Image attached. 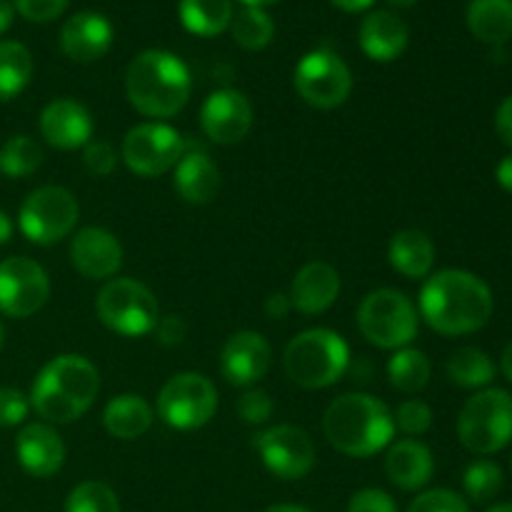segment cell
<instances>
[{
	"label": "cell",
	"instance_id": "1",
	"mask_svg": "<svg viewBox=\"0 0 512 512\" xmlns=\"http://www.w3.org/2000/svg\"><path fill=\"white\" fill-rule=\"evenodd\" d=\"M493 293L468 270H440L420 290V315L440 335H468L488 325Z\"/></svg>",
	"mask_w": 512,
	"mask_h": 512
},
{
	"label": "cell",
	"instance_id": "2",
	"mask_svg": "<svg viewBox=\"0 0 512 512\" xmlns=\"http://www.w3.org/2000/svg\"><path fill=\"white\" fill-rule=\"evenodd\" d=\"M98 390V370L90 360L80 355H60L38 373L30 390V405L48 423L65 425L88 413Z\"/></svg>",
	"mask_w": 512,
	"mask_h": 512
},
{
	"label": "cell",
	"instance_id": "3",
	"mask_svg": "<svg viewBox=\"0 0 512 512\" xmlns=\"http://www.w3.org/2000/svg\"><path fill=\"white\" fill-rule=\"evenodd\" d=\"M393 413L383 400L365 393L335 398L323 415V433L335 450L350 458H370L393 440Z\"/></svg>",
	"mask_w": 512,
	"mask_h": 512
},
{
	"label": "cell",
	"instance_id": "4",
	"mask_svg": "<svg viewBox=\"0 0 512 512\" xmlns=\"http://www.w3.org/2000/svg\"><path fill=\"white\" fill-rule=\"evenodd\" d=\"M188 65L168 50H145L125 73L130 105L148 118H173L190 100Z\"/></svg>",
	"mask_w": 512,
	"mask_h": 512
},
{
	"label": "cell",
	"instance_id": "5",
	"mask_svg": "<svg viewBox=\"0 0 512 512\" xmlns=\"http://www.w3.org/2000/svg\"><path fill=\"white\" fill-rule=\"evenodd\" d=\"M350 365L348 343L328 328H313L288 343L283 368L295 385L308 390L338 383Z\"/></svg>",
	"mask_w": 512,
	"mask_h": 512
},
{
	"label": "cell",
	"instance_id": "6",
	"mask_svg": "<svg viewBox=\"0 0 512 512\" xmlns=\"http://www.w3.org/2000/svg\"><path fill=\"white\" fill-rule=\"evenodd\" d=\"M460 443L475 455L500 453L512 440V395L488 388L463 405L458 418Z\"/></svg>",
	"mask_w": 512,
	"mask_h": 512
},
{
	"label": "cell",
	"instance_id": "7",
	"mask_svg": "<svg viewBox=\"0 0 512 512\" xmlns=\"http://www.w3.org/2000/svg\"><path fill=\"white\" fill-rule=\"evenodd\" d=\"M418 310L400 290H373L358 308V328L383 350L408 348L418 335Z\"/></svg>",
	"mask_w": 512,
	"mask_h": 512
},
{
	"label": "cell",
	"instance_id": "8",
	"mask_svg": "<svg viewBox=\"0 0 512 512\" xmlns=\"http://www.w3.org/2000/svg\"><path fill=\"white\" fill-rule=\"evenodd\" d=\"M95 310L105 328L113 333L138 338L153 333L158 325V300L138 280H110L95 300Z\"/></svg>",
	"mask_w": 512,
	"mask_h": 512
},
{
	"label": "cell",
	"instance_id": "9",
	"mask_svg": "<svg viewBox=\"0 0 512 512\" xmlns=\"http://www.w3.org/2000/svg\"><path fill=\"white\" fill-rule=\"evenodd\" d=\"M78 215V200L70 190L60 185H43L23 200L18 223L30 243L53 245L73 233Z\"/></svg>",
	"mask_w": 512,
	"mask_h": 512
},
{
	"label": "cell",
	"instance_id": "10",
	"mask_svg": "<svg viewBox=\"0 0 512 512\" xmlns=\"http://www.w3.org/2000/svg\"><path fill=\"white\" fill-rule=\"evenodd\" d=\"M218 410V390L205 375L180 373L163 385L158 395V415L175 430H198Z\"/></svg>",
	"mask_w": 512,
	"mask_h": 512
},
{
	"label": "cell",
	"instance_id": "11",
	"mask_svg": "<svg viewBox=\"0 0 512 512\" xmlns=\"http://www.w3.org/2000/svg\"><path fill=\"white\" fill-rule=\"evenodd\" d=\"M293 83L305 103L320 110H330L348 100L350 90H353V75L338 53L320 48L300 58Z\"/></svg>",
	"mask_w": 512,
	"mask_h": 512
},
{
	"label": "cell",
	"instance_id": "12",
	"mask_svg": "<svg viewBox=\"0 0 512 512\" xmlns=\"http://www.w3.org/2000/svg\"><path fill=\"white\" fill-rule=\"evenodd\" d=\"M185 150L183 135L165 123H143L123 138V160L140 178H158L178 165Z\"/></svg>",
	"mask_w": 512,
	"mask_h": 512
},
{
	"label": "cell",
	"instance_id": "13",
	"mask_svg": "<svg viewBox=\"0 0 512 512\" xmlns=\"http://www.w3.org/2000/svg\"><path fill=\"white\" fill-rule=\"evenodd\" d=\"M48 298V273L35 260L15 255L0 263V313L8 318H30Z\"/></svg>",
	"mask_w": 512,
	"mask_h": 512
},
{
	"label": "cell",
	"instance_id": "14",
	"mask_svg": "<svg viewBox=\"0 0 512 512\" xmlns=\"http://www.w3.org/2000/svg\"><path fill=\"white\" fill-rule=\"evenodd\" d=\"M253 445L275 478L300 480L315 468L313 440L295 425H275L263 430Z\"/></svg>",
	"mask_w": 512,
	"mask_h": 512
},
{
	"label": "cell",
	"instance_id": "15",
	"mask_svg": "<svg viewBox=\"0 0 512 512\" xmlns=\"http://www.w3.org/2000/svg\"><path fill=\"white\" fill-rule=\"evenodd\" d=\"M205 135L218 145H235L253 128V105L240 90H215L200 110Z\"/></svg>",
	"mask_w": 512,
	"mask_h": 512
},
{
	"label": "cell",
	"instance_id": "16",
	"mask_svg": "<svg viewBox=\"0 0 512 512\" xmlns=\"http://www.w3.org/2000/svg\"><path fill=\"white\" fill-rule=\"evenodd\" d=\"M270 353L268 340L253 330H243V333L230 335L228 343L223 345L220 353V373L230 385H255L263 380L270 370Z\"/></svg>",
	"mask_w": 512,
	"mask_h": 512
},
{
	"label": "cell",
	"instance_id": "17",
	"mask_svg": "<svg viewBox=\"0 0 512 512\" xmlns=\"http://www.w3.org/2000/svg\"><path fill=\"white\" fill-rule=\"evenodd\" d=\"M70 263L83 278L105 280L123 265V245L110 230L83 228L70 243Z\"/></svg>",
	"mask_w": 512,
	"mask_h": 512
},
{
	"label": "cell",
	"instance_id": "18",
	"mask_svg": "<svg viewBox=\"0 0 512 512\" xmlns=\"http://www.w3.org/2000/svg\"><path fill=\"white\" fill-rule=\"evenodd\" d=\"M40 133L45 143L60 150L85 148L93 135V118L78 100L58 98L40 113Z\"/></svg>",
	"mask_w": 512,
	"mask_h": 512
},
{
	"label": "cell",
	"instance_id": "19",
	"mask_svg": "<svg viewBox=\"0 0 512 512\" xmlns=\"http://www.w3.org/2000/svg\"><path fill=\"white\" fill-rule=\"evenodd\" d=\"M113 45V25L100 13H75L60 30V48L75 63H93Z\"/></svg>",
	"mask_w": 512,
	"mask_h": 512
},
{
	"label": "cell",
	"instance_id": "20",
	"mask_svg": "<svg viewBox=\"0 0 512 512\" xmlns=\"http://www.w3.org/2000/svg\"><path fill=\"white\" fill-rule=\"evenodd\" d=\"M20 468L33 478H50L63 468L65 445L53 428L43 423L25 425L15 440Z\"/></svg>",
	"mask_w": 512,
	"mask_h": 512
},
{
	"label": "cell",
	"instance_id": "21",
	"mask_svg": "<svg viewBox=\"0 0 512 512\" xmlns=\"http://www.w3.org/2000/svg\"><path fill=\"white\" fill-rule=\"evenodd\" d=\"M175 190L185 203L205 205L220 193V170L218 165L210 160L200 145L185 143L183 155H180L178 165H175Z\"/></svg>",
	"mask_w": 512,
	"mask_h": 512
},
{
	"label": "cell",
	"instance_id": "22",
	"mask_svg": "<svg viewBox=\"0 0 512 512\" xmlns=\"http://www.w3.org/2000/svg\"><path fill=\"white\" fill-rule=\"evenodd\" d=\"M340 275L328 263H308L290 285V308L303 315H320L338 300Z\"/></svg>",
	"mask_w": 512,
	"mask_h": 512
},
{
	"label": "cell",
	"instance_id": "23",
	"mask_svg": "<svg viewBox=\"0 0 512 512\" xmlns=\"http://www.w3.org/2000/svg\"><path fill=\"white\" fill-rule=\"evenodd\" d=\"M408 25L393 10H373L368 18L360 23V48L368 58L378 63H388L403 55L408 48Z\"/></svg>",
	"mask_w": 512,
	"mask_h": 512
},
{
	"label": "cell",
	"instance_id": "24",
	"mask_svg": "<svg viewBox=\"0 0 512 512\" xmlns=\"http://www.w3.org/2000/svg\"><path fill=\"white\" fill-rule=\"evenodd\" d=\"M433 455L418 440H400V443L390 445L388 455H385V475L395 488L413 493L428 485L433 478Z\"/></svg>",
	"mask_w": 512,
	"mask_h": 512
},
{
	"label": "cell",
	"instance_id": "25",
	"mask_svg": "<svg viewBox=\"0 0 512 512\" xmlns=\"http://www.w3.org/2000/svg\"><path fill=\"white\" fill-rule=\"evenodd\" d=\"M388 260L403 278H428L435 265V245L423 230H400L388 245Z\"/></svg>",
	"mask_w": 512,
	"mask_h": 512
},
{
	"label": "cell",
	"instance_id": "26",
	"mask_svg": "<svg viewBox=\"0 0 512 512\" xmlns=\"http://www.w3.org/2000/svg\"><path fill=\"white\" fill-rule=\"evenodd\" d=\"M103 425L113 438L135 440L148 433L150 425H153V408L140 395H118L105 405Z\"/></svg>",
	"mask_w": 512,
	"mask_h": 512
},
{
	"label": "cell",
	"instance_id": "27",
	"mask_svg": "<svg viewBox=\"0 0 512 512\" xmlns=\"http://www.w3.org/2000/svg\"><path fill=\"white\" fill-rule=\"evenodd\" d=\"M468 28L480 43L505 45L512 38V0H470Z\"/></svg>",
	"mask_w": 512,
	"mask_h": 512
},
{
	"label": "cell",
	"instance_id": "28",
	"mask_svg": "<svg viewBox=\"0 0 512 512\" xmlns=\"http://www.w3.org/2000/svg\"><path fill=\"white\" fill-rule=\"evenodd\" d=\"M180 20L195 35H220L233 23L230 0H180Z\"/></svg>",
	"mask_w": 512,
	"mask_h": 512
},
{
	"label": "cell",
	"instance_id": "29",
	"mask_svg": "<svg viewBox=\"0 0 512 512\" xmlns=\"http://www.w3.org/2000/svg\"><path fill=\"white\" fill-rule=\"evenodd\" d=\"M33 75V58L28 48L15 40H0V100L23 93Z\"/></svg>",
	"mask_w": 512,
	"mask_h": 512
},
{
	"label": "cell",
	"instance_id": "30",
	"mask_svg": "<svg viewBox=\"0 0 512 512\" xmlns=\"http://www.w3.org/2000/svg\"><path fill=\"white\" fill-rule=\"evenodd\" d=\"M388 380L400 393H420L430 380L428 355L415 348H400L388 363Z\"/></svg>",
	"mask_w": 512,
	"mask_h": 512
},
{
	"label": "cell",
	"instance_id": "31",
	"mask_svg": "<svg viewBox=\"0 0 512 512\" xmlns=\"http://www.w3.org/2000/svg\"><path fill=\"white\" fill-rule=\"evenodd\" d=\"M448 378L460 388H485L493 383L495 365L478 348H460L448 360Z\"/></svg>",
	"mask_w": 512,
	"mask_h": 512
},
{
	"label": "cell",
	"instance_id": "32",
	"mask_svg": "<svg viewBox=\"0 0 512 512\" xmlns=\"http://www.w3.org/2000/svg\"><path fill=\"white\" fill-rule=\"evenodd\" d=\"M43 165V148L28 135H15L0 148V173L8 178H28Z\"/></svg>",
	"mask_w": 512,
	"mask_h": 512
},
{
	"label": "cell",
	"instance_id": "33",
	"mask_svg": "<svg viewBox=\"0 0 512 512\" xmlns=\"http://www.w3.org/2000/svg\"><path fill=\"white\" fill-rule=\"evenodd\" d=\"M230 25H233L235 43L245 50H263L275 35V25L270 15L263 8H255V5H245Z\"/></svg>",
	"mask_w": 512,
	"mask_h": 512
},
{
	"label": "cell",
	"instance_id": "34",
	"mask_svg": "<svg viewBox=\"0 0 512 512\" xmlns=\"http://www.w3.org/2000/svg\"><path fill=\"white\" fill-rule=\"evenodd\" d=\"M65 512H120V500L105 483L85 480L70 490Z\"/></svg>",
	"mask_w": 512,
	"mask_h": 512
},
{
	"label": "cell",
	"instance_id": "35",
	"mask_svg": "<svg viewBox=\"0 0 512 512\" xmlns=\"http://www.w3.org/2000/svg\"><path fill=\"white\" fill-rule=\"evenodd\" d=\"M463 485L470 500L485 503V500H493L503 490V470H500V465L490 463V460H478V463L468 465L463 475Z\"/></svg>",
	"mask_w": 512,
	"mask_h": 512
},
{
	"label": "cell",
	"instance_id": "36",
	"mask_svg": "<svg viewBox=\"0 0 512 512\" xmlns=\"http://www.w3.org/2000/svg\"><path fill=\"white\" fill-rule=\"evenodd\" d=\"M393 423L398 425L400 433L418 438V435L428 433L430 425H433V410L423 400H405L398 408V413H395Z\"/></svg>",
	"mask_w": 512,
	"mask_h": 512
},
{
	"label": "cell",
	"instance_id": "37",
	"mask_svg": "<svg viewBox=\"0 0 512 512\" xmlns=\"http://www.w3.org/2000/svg\"><path fill=\"white\" fill-rule=\"evenodd\" d=\"M408 512H470L468 503H465L463 495L453 493V490L435 488L425 490L418 498L410 503Z\"/></svg>",
	"mask_w": 512,
	"mask_h": 512
},
{
	"label": "cell",
	"instance_id": "38",
	"mask_svg": "<svg viewBox=\"0 0 512 512\" xmlns=\"http://www.w3.org/2000/svg\"><path fill=\"white\" fill-rule=\"evenodd\" d=\"M83 163L90 175L105 178V175L113 173L115 165H118V155H115L113 145L105 143V140H90V143L85 145Z\"/></svg>",
	"mask_w": 512,
	"mask_h": 512
},
{
	"label": "cell",
	"instance_id": "39",
	"mask_svg": "<svg viewBox=\"0 0 512 512\" xmlns=\"http://www.w3.org/2000/svg\"><path fill=\"white\" fill-rule=\"evenodd\" d=\"M238 415L248 425H263L273 415V400H270V395L265 390H248L238 400Z\"/></svg>",
	"mask_w": 512,
	"mask_h": 512
},
{
	"label": "cell",
	"instance_id": "40",
	"mask_svg": "<svg viewBox=\"0 0 512 512\" xmlns=\"http://www.w3.org/2000/svg\"><path fill=\"white\" fill-rule=\"evenodd\" d=\"M30 400L18 388H0V428H13L28 418Z\"/></svg>",
	"mask_w": 512,
	"mask_h": 512
},
{
	"label": "cell",
	"instance_id": "41",
	"mask_svg": "<svg viewBox=\"0 0 512 512\" xmlns=\"http://www.w3.org/2000/svg\"><path fill=\"white\" fill-rule=\"evenodd\" d=\"M68 3L70 0H13V8L30 23H50L63 15Z\"/></svg>",
	"mask_w": 512,
	"mask_h": 512
},
{
	"label": "cell",
	"instance_id": "42",
	"mask_svg": "<svg viewBox=\"0 0 512 512\" xmlns=\"http://www.w3.org/2000/svg\"><path fill=\"white\" fill-rule=\"evenodd\" d=\"M348 512H398V505L385 490L365 488L350 498Z\"/></svg>",
	"mask_w": 512,
	"mask_h": 512
},
{
	"label": "cell",
	"instance_id": "43",
	"mask_svg": "<svg viewBox=\"0 0 512 512\" xmlns=\"http://www.w3.org/2000/svg\"><path fill=\"white\" fill-rule=\"evenodd\" d=\"M185 333H188V325H185V320L180 315H165L155 325V338L165 348H175V345L183 343Z\"/></svg>",
	"mask_w": 512,
	"mask_h": 512
},
{
	"label": "cell",
	"instance_id": "44",
	"mask_svg": "<svg viewBox=\"0 0 512 512\" xmlns=\"http://www.w3.org/2000/svg\"><path fill=\"white\" fill-rule=\"evenodd\" d=\"M495 130H498L500 140L512 148V95L500 103L498 115H495Z\"/></svg>",
	"mask_w": 512,
	"mask_h": 512
},
{
	"label": "cell",
	"instance_id": "45",
	"mask_svg": "<svg viewBox=\"0 0 512 512\" xmlns=\"http://www.w3.org/2000/svg\"><path fill=\"white\" fill-rule=\"evenodd\" d=\"M265 313H268V318H273V320H283L285 315L290 313L288 295H283V293L270 295V298L265 300Z\"/></svg>",
	"mask_w": 512,
	"mask_h": 512
},
{
	"label": "cell",
	"instance_id": "46",
	"mask_svg": "<svg viewBox=\"0 0 512 512\" xmlns=\"http://www.w3.org/2000/svg\"><path fill=\"white\" fill-rule=\"evenodd\" d=\"M498 183H500V188H505L508 190V193H512V153L508 155V158H503L500 160V165H498Z\"/></svg>",
	"mask_w": 512,
	"mask_h": 512
},
{
	"label": "cell",
	"instance_id": "47",
	"mask_svg": "<svg viewBox=\"0 0 512 512\" xmlns=\"http://www.w3.org/2000/svg\"><path fill=\"white\" fill-rule=\"evenodd\" d=\"M330 3H333L335 8L345 10V13H360V10L370 8L375 0H330Z\"/></svg>",
	"mask_w": 512,
	"mask_h": 512
},
{
	"label": "cell",
	"instance_id": "48",
	"mask_svg": "<svg viewBox=\"0 0 512 512\" xmlns=\"http://www.w3.org/2000/svg\"><path fill=\"white\" fill-rule=\"evenodd\" d=\"M13 15H15L13 3H8V0H0V35H3L10 25H13Z\"/></svg>",
	"mask_w": 512,
	"mask_h": 512
},
{
	"label": "cell",
	"instance_id": "49",
	"mask_svg": "<svg viewBox=\"0 0 512 512\" xmlns=\"http://www.w3.org/2000/svg\"><path fill=\"white\" fill-rule=\"evenodd\" d=\"M10 235H13V223H10L8 215L0 210V245H5L10 240Z\"/></svg>",
	"mask_w": 512,
	"mask_h": 512
},
{
	"label": "cell",
	"instance_id": "50",
	"mask_svg": "<svg viewBox=\"0 0 512 512\" xmlns=\"http://www.w3.org/2000/svg\"><path fill=\"white\" fill-rule=\"evenodd\" d=\"M500 368H503L505 378L512 383V343H508V348L503 350V360H500Z\"/></svg>",
	"mask_w": 512,
	"mask_h": 512
},
{
	"label": "cell",
	"instance_id": "51",
	"mask_svg": "<svg viewBox=\"0 0 512 512\" xmlns=\"http://www.w3.org/2000/svg\"><path fill=\"white\" fill-rule=\"evenodd\" d=\"M265 512H310V510H305V508H300V505H273V508H268Z\"/></svg>",
	"mask_w": 512,
	"mask_h": 512
},
{
	"label": "cell",
	"instance_id": "52",
	"mask_svg": "<svg viewBox=\"0 0 512 512\" xmlns=\"http://www.w3.org/2000/svg\"><path fill=\"white\" fill-rule=\"evenodd\" d=\"M390 5H395V8H410V5H415L418 0H388Z\"/></svg>",
	"mask_w": 512,
	"mask_h": 512
},
{
	"label": "cell",
	"instance_id": "53",
	"mask_svg": "<svg viewBox=\"0 0 512 512\" xmlns=\"http://www.w3.org/2000/svg\"><path fill=\"white\" fill-rule=\"evenodd\" d=\"M488 512H512V503H500V505H493Z\"/></svg>",
	"mask_w": 512,
	"mask_h": 512
},
{
	"label": "cell",
	"instance_id": "54",
	"mask_svg": "<svg viewBox=\"0 0 512 512\" xmlns=\"http://www.w3.org/2000/svg\"><path fill=\"white\" fill-rule=\"evenodd\" d=\"M245 5H255V8H260V5H268V3H275V0H243Z\"/></svg>",
	"mask_w": 512,
	"mask_h": 512
},
{
	"label": "cell",
	"instance_id": "55",
	"mask_svg": "<svg viewBox=\"0 0 512 512\" xmlns=\"http://www.w3.org/2000/svg\"><path fill=\"white\" fill-rule=\"evenodd\" d=\"M3 340H5V333H3V325H0V348H3Z\"/></svg>",
	"mask_w": 512,
	"mask_h": 512
}]
</instances>
